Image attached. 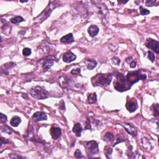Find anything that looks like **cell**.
<instances>
[{"label":"cell","instance_id":"cell-1","mask_svg":"<svg viewBox=\"0 0 159 159\" xmlns=\"http://www.w3.org/2000/svg\"><path fill=\"white\" fill-rule=\"evenodd\" d=\"M146 79V75L142 74L141 70L136 72H130L128 73L126 77H125L126 80V86L127 90L129 89L131 86L134 83L138 82L140 80Z\"/></svg>","mask_w":159,"mask_h":159},{"label":"cell","instance_id":"cell-2","mask_svg":"<svg viewBox=\"0 0 159 159\" xmlns=\"http://www.w3.org/2000/svg\"><path fill=\"white\" fill-rule=\"evenodd\" d=\"M112 75L111 74H102L99 73L92 78V83L95 86H107L111 83L112 80Z\"/></svg>","mask_w":159,"mask_h":159},{"label":"cell","instance_id":"cell-3","mask_svg":"<svg viewBox=\"0 0 159 159\" xmlns=\"http://www.w3.org/2000/svg\"><path fill=\"white\" fill-rule=\"evenodd\" d=\"M30 95L37 100H45L49 97V93L46 89L41 86H35L29 91Z\"/></svg>","mask_w":159,"mask_h":159},{"label":"cell","instance_id":"cell-4","mask_svg":"<svg viewBox=\"0 0 159 159\" xmlns=\"http://www.w3.org/2000/svg\"><path fill=\"white\" fill-rule=\"evenodd\" d=\"M84 145L86 149L88 157H92V156L98 153V144L96 141H91L86 142Z\"/></svg>","mask_w":159,"mask_h":159},{"label":"cell","instance_id":"cell-5","mask_svg":"<svg viewBox=\"0 0 159 159\" xmlns=\"http://www.w3.org/2000/svg\"><path fill=\"white\" fill-rule=\"evenodd\" d=\"M145 46L147 48L152 49L157 54L159 53V42L157 40H155L150 38L147 39L145 42Z\"/></svg>","mask_w":159,"mask_h":159},{"label":"cell","instance_id":"cell-6","mask_svg":"<svg viewBox=\"0 0 159 159\" xmlns=\"http://www.w3.org/2000/svg\"><path fill=\"white\" fill-rule=\"evenodd\" d=\"M77 58V56L71 51L65 53L63 56V60L65 63H70Z\"/></svg>","mask_w":159,"mask_h":159},{"label":"cell","instance_id":"cell-7","mask_svg":"<svg viewBox=\"0 0 159 159\" xmlns=\"http://www.w3.org/2000/svg\"><path fill=\"white\" fill-rule=\"evenodd\" d=\"M32 118L34 119L36 121H46L47 119V115L44 112L42 111H38L35 112L32 116Z\"/></svg>","mask_w":159,"mask_h":159},{"label":"cell","instance_id":"cell-8","mask_svg":"<svg viewBox=\"0 0 159 159\" xmlns=\"http://www.w3.org/2000/svg\"><path fill=\"white\" fill-rule=\"evenodd\" d=\"M126 108L130 112H133L137 109L138 108V103L135 100H130L128 101L126 103Z\"/></svg>","mask_w":159,"mask_h":159},{"label":"cell","instance_id":"cell-9","mask_svg":"<svg viewBox=\"0 0 159 159\" xmlns=\"http://www.w3.org/2000/svg\"><path fill=\"white\" fill-rule=\"evenodd\" d=\"M61 129L59 127H52L51 129V134L54 139H57L61 135Z\"/></svg>","mask_w":159,"mask_h":159},{"label":"cell","instance_id":"cell-10","mask_svg":"<svg viewBox=\"0 0 159 159\" xmlns=\"http://www.w3.org/2000/svg\"><path fill=\"white\" fill-rule=\"evenodd\" d=\"M88 32L89 33V36L92 37L96 36L99 32V28L96 26L92 25L89 27L88 29Z\"/></svg>","mask_w":159,"mask_h":159},{"label":"cell","instance_id":"cell-11","mask_svg":"<svg viewBox=\"0 0 159 159\" xmlns=\"http://www.w3.org/2000/svg\"><path fill=\"white\" fill-rule=\"evenodd\" d=\"M73 36L72 34H69L66 35V36L62 37L60 39L61 42L64 43H72L73 42Z\"/></svg>","mask_w":159,"mask_h":159},{"label":"cell","instance_id":"cell-12","mask_svg":"<svg viewBox=\"0 0 159 159\" xmlns=\"http://www.w3.org/2000/svg\"><path fill=\"white\" fill-rule=\"evenodd\" d=\"M85 64H86V66L88 68V69L92 70L96 67V65H97V62L94 60L87 59L85 60Z\"/></svg>","mask_w":159,"mask_h":159},{"label":"cell","instance_id":"cell-13","mask_svg":"<svg viewBox=\"0 0 159 159\" xmlns=\"http://www.w3.org/2000/svg\"><path fill=\"white\" fill-rule=\"evenodd\" d=\"M82 127L80 123H77L74 125L73 127V132L76 134L77 137L81 136V133L82 132Z\"/></svg>","mask_w":159,"mask_h":159},{"label":"cell","instance_id":"cell-14","mask_svg":"<svg viewBox=\"0 0 159 159\" xmlns=\"http://www.w3.org/2000/svg\"><path fill=\"white\" fill-rule=\"evenodd\" d=\"M21 122V119L18 116H14L11 119L10 124L13 127H17Z\"/></svg>","mask_w":159,"mask_h":159},{"label":"cell","instance_id":"cell-15","mask_svg":"<svg viewBox=\"0 0 159 159\" xmlns=\"http://www.w3.org/2000/svg\"><path fill=\"white\" fill-rule=\"evenodd\" d=\"M96 100H97V96L95 93H91L88 96V102L89 104H93L96 103Z\"/></svg>","mask_w":159,"mask_h":159},{"label":"cell","instance_id":"cell-16","mask_svg":"<svg viewBox=\"0 0 159 159\" xmlns=\"http://www.w3.org/2000/svg\"><path fill=\"white\" fill-rule=\"evenodd\" d=\"M54 61L53 60H47L43 63V69L44 70H47L51 68V66L54 65Z\"/></svg>","mask_w":159,"mask_h":159},{"label":"cell","instance_id":"cell-17","mask_svg":"<svg viewBox=\"0 0 159 159\" xmlns=\"http://www.w3.org/2000/svg\"><path fill=\"white\" fill-rule=\"evenodd\" d=\"M128 125H129V129L127 128V127H125V128H126V130H127V131L130 134H131L132 135H133V136H136V135H137L136 129H135V128H134L133 126H132L130 124Z\"/></svg>","mask_w":159,"mask_h":159},{"label":"cell","instance_id":"cell-18","mask_svg":"<svg viewBox=\"0 0 159 159\" xmlns=\"http://www.w3.org/2000/svg\"><path fill=\"white\" fill-rule=\"evenodd\" d=\"M23 21H24V19L21 16H16V17L11 19V22L13 24H18V23L22 22Z\"/></svg>","mask_w":159,"mask_h":159},{"label":"cell","instance_id":"cell-19","mask_svg":"<svg viewBox=\"0 0 159 159\" xmlns=\"http://www.w3.org/2000/svg\"><path fill=\"white\" fill-rule=\"evenodd\" d=\"M113 138H114L113 135H112L111 132H108L105 134L104 141H105L106 142H110V141L113 140Z\"/></svg>","mask_w":159,"mask_h":159},{"label":"cell","instance_id":"cell-20","mask_svg":"<svg viewBox=\"0 0 159 159\" xmlns=\"http://www.w3.org/2000/svg\"><path fill=\"white\" fill-rule=\"evenodd\" d=\"M22 54L24 55V56H26V57L29 56V55H30L31 54V49L28 48V47L24 48L22 51Z\"/></svg>","mask_w":159,"mask_h":159},{"label":"cell","instance_id":"cell-21","mask_svg":"<svg viewBox=\"0 0 159 159\" xmlns=\"http://www.w3.org/2000/svg\"><path fill=\"white\" fill-rule=\"evenodd\" d=\"M104 153H105V155L106 157H108V155H111V153H112V150L111 149V148H110L108 146H106L104 147Z\"/></svg>","mask_w":159,"mask_h":159},{"label":"cell","instance_id":"cell-22","mask_svg":"<svg viewBox=\"0 0 159 159\" xmlns=\"http://www.w3.org/2000/svg\"><path fill=\"white\" fill-rule=\"evenodd\" d=\"M148 58L152 62H153L155 61V55L153 52L151 51L148 52Z\"/></svg>","mask_w":159,"mask_h":159},{"label":"cell","instance_id":"cell-23","mask_svg":"<svg viewBox=\"0 0 159 159\" xmlns=\"http://www.w3.org/2000/svg\"><path fill=\"white\" fill-rule=\"evenodd\" d=\"M140 9H141V10H140V12H141V15L144 16V15H147L150 13V11H149V10H147V9H145V8L142 7H140Z\"/></svg>","mask_w":159,"mask_h":159},{"label":"cell","instance_id":"cell-24","mask_svg":"<svg viewBox=\"0 0 159 159\" xmlns=\"http://www.w3.org/2000/svg\"><path fill=\"white\" fill-rule=\"evenodd\" d=\"M74 155H75V157L77 158H83L84 157L82 155V154H81V152H80V150H78V149H77V150L75 152Z\"/></svg>","mask_w":159,"mask_h":159},{"label":"cell","instance_id":"cell-25","mask_svg":"<svg viewBox=\"0 0 159 159\" xmlns=\"http://www.w3.org/2000/svg\"><path fill=\"white\" fill-rule=\"evenodd\" d=\"M4 127L5 128V130H3L4 132H5L8 133V134H11L12 132H13V129H12L11 128H10V127H9L8 126H4Z\"/></svg>","mask_w":159,"mask_h":159},{"label":"cell","instance_id":"cell-26","mask_svg":"<svg viewBox=\"0 0 159 159\" xmlns=\"http://www.w3.org/2000/svg\"><path fill=\"white\" fill-rule=\"evenodd\" d=\"M155 0H149V1H147L145 3V5L147 6H153L154 4L155 3Z\"/></svg>","mask_w":159,"mask_h":159},{"label":"cell","instance_id":"cell-27","mask_svg":"<svg viewBox=\"0 0 159 159\" xmlns=\"http://www.w3.org/2000/svg\"><path fill=\"white\" fill-rule=\"evenodd\" d=\"M0 121H1V122L6 123L7 121V116L4 115V114L1 113L0 114Z\"/></svg>","mask_w":159,"mask_h":159},{"label":"cell","instance_id":"cell-28","mask_svg":"<svg viewBox=\"0 0 159 159\" xmlns=\"http://www.w3.org/2000/svg\"><path fill=\"white\" fill-rule=\"evenodd\" d=\"M154 115L155 116L157 117L158 116V104H156L154 106Z\"/></svg>","mask_w":159,"mask_h":159},{"label":"cell","instance_id":"cell-29","mask_svg":"<svg viewBox=\"0 0 159 159\" xmlns=\"http://www.w3.org/2000/svg\"><path fill=\"white\" fill-rule=\"evenodd\" d=\"M112 62H113L114 63H115V64L117 65H119V63H120V62H121L120 59H119V58H117V57H115V58H112Z\"/></svg>","mask_w":159,"mask_h":159},{"label":"cell","instance_id":"cell-30","mask_svg":"<svg viewBox=\"0 0 159 159\" xmlns=\"http://www.w3.org/2000/svg\"><path fill=\"white\" fill-rule=\"evenodd\" d=\"M71 73L72 74H73V75H77V74H79V73H80V69H75V70H73L71 72Z\"/></svg>","mask_w":159,"mask_h":159},{"label":"cell","instance_id":"cell-31","mask_svg":"<svg viewBox=\"0 0 159 159\" xmlns=\"http://www.w3.org/2000/svg\"><path fill=\"white\" fill-rule=\"evenodd\" d=\"M136 66V62H134V61H132V62L130 63V67L133 69V68H135Z\"/></svg>","mask_w":159,"mask_h":159},{"label":"cell","instance_id":"cell-32","mask_svg":"<svg viewBox=\"0 0 159 159\" xmlns=\"http://www.w3.org/2000/svg\"><path fill=\"white\" fill-rule=\"evenodd\" d=\"M85 128H86V129H91L90 123H89V121L88 120H87V121H86V127H85Z\"/></svg>","mask_w":159,"mask_h":159}]
</instances>
